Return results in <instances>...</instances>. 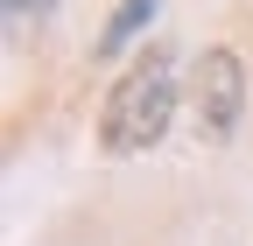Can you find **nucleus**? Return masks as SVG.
Returning <instances> with one entry per match:
<instances>
[{
  "label": "nucleus",
  "mask_w": 253,
  "mask_h": 246,
  "mask_svg": "<svg viewBox=\"0 0 253 246\" xmlns=\"http://www.w3.org/2000/svg\"><path fill=\"white\" fill-rule=\"evenodd\" d=\"M176 106H183V84H176V49H169V42H141V49H134V64L113 78L106 106H99V148H106L113 162L162 148V134H169Z\"/></svg>",
  "instance_id": "obj_1"
},
{
  "label": "nucleus",
  "mask_w": 253,
  "mask_h": 246,
  "mask_svg": "<svg viewBox=\"0 0 253 246\" xmlns=\"http://www.w3.org/2000/svg\"><path fill=\"white\" fill-rule=\"evenodd\" d=\"M183 106H190V120H197L204 141H232L239 120H246V64H239V49L211 42V49L190 56V91H183Z\"/></svg>",
  "instance_id": "obj_2"
},
{
  "label": "nucleus",
  "mask_w": 253,
  "mask_h": 246,
  "mask_svg": "<svg viewBox=\"0 0 253 246\" xmlns=\"http://www.w3.org/2000/svg\"><path fill=\"white\" fill-rule=\"evenodd\" d=\"M148 21H155V0H120L113 21L99 28V42H91V56H126V49L148 36Z\"/></svg>",
  "instance_id": "obj_3"
},
{
  "label": "nucleus",
  "mask_w": 253,
  "mask_h": 246,
  "mask_svg": "<svg viewBox=\"0 0 253 246\" xmlns=\"http://www.w3.org/2000/svg\"><path fill=\"white\" fill-rule=\"evenodd\" d=\"M0 7H7V21H49L56 0H0Z\"/></svg>",
  "instance_id": "obj_4"
}]
</instances>
